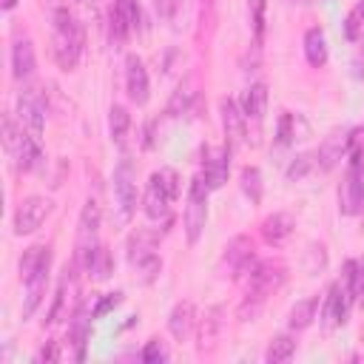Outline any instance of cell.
<instances>
[{
    "label": "cell",
    "instance_id": "obj_1",
    "mask_svg": "<svg viewBox=\"0 0 364 364\" xmlns=\"http://www.w3.org/2000/svg\"><path fill=\"white\" fill-rule=\"evenodd\" d=\"M54 20V37H51V51H54V60L63 71H74L80 57H82V46H85V31L82 26L74 20V14L60 6L54 9L51 14Z\"/></svg>",
    "mask_w": 364,
    "mask_h": 364
},
{
    "label": "cell",
    "instance_id": "obj_2",
    "mask_svg": "<svg viewBox=\"0 0 364 364\" xmlns=\"http://www.w3.org/2000/svg\"><path fill=\"white\" fill-rule=\"evenodd\" d=\"M208 193H210L208 179L202 173H196L191 179L188 208H185V236H188V245H196L202 230H205V222H208Z\"/></svg>",
    "mask_w": 364,
    "mask_h": 364
},
{
    "label": "cell",
    "instance_id": "obj_3",
    "mask_svg": "<svg viewBox=\"0 0 364 364\" xmlns=\"http://www.w3.org/2000/svg\"><path fill=\"white\" fill-rule=\"evenodd\" d=\"M222 273L236 279V282H245L250 276V270L256 267V256H253V242L250 236H233L228 245H225V253H222V262H219Z\"/></svg>",
    "mask_w": 364,
    "mask_h": 364
},
{
    "label": "cell",
    "instance_id": "obj_4",
    "mask_svg": "<svg viewBox=\"0 0 364 364\" xmlns=\"http://www.w3.org/2000/svg\"><path fill=\"white\" fill-rule=\"evenodd\" d=\"M284 264L279 262H256V267L250 270V276L242 282L245 284V293L247 296H256V299H267L273 290L282 287L284 282Z\"/></svg>",
    "mask_w": 364,
    "mask_h": 364
},
{
    "label": "cell",
    "instance_id": "obj_5",
    "mask_svg": "<svg viewBox=\"0 0 364 364\" xmlns=\"http://www.w3.org/2000/svg\"><path fill=\"white\" fill-rule=\"evenodd\" d=\"M51 208H54V202H51L48 196H26V199L17 205V210H14V233H17V236L34 233V230L48 219Z\"/></svg>",
    "mask_w": 364,
    "mask_h": 364
},
{
    "label": "cell",
    "instance_id": "obj_6",
    "mask_svg": "<svg viewBox=\"0 0 364 364\" xmlns=\"http://www.w3.org/2000/svg\"><path fill=\"white\" fill-rule=\"evenodd\" d=\"M364 208V168L361 162H350L341 185H338V210L344 216H355Z\"/></svg>",
    "mask_w": 364,
    "mask_h": 364
},
{
    "label": "cell",
    "instance_id": "obj_7",
    "mask_svg": "<svg viewBox=\"0 0 364 364\" xmlns=\"http://www.w3.org/2000/svg\"><path fill=\"white\" fill-rule=\"evenodd\" d=\"M114 196L122 219H131V213L136 210V165L131 159H119V165L114 168Z\"/></svg>",
    "mask_w": 364,
    "mask_h": 364
},
{
    "label": "cell",
    "instance_id": "obj_8",
    "mask_svg": "<svg viewBox=\"0 0 364 364\" xmlns=\"http://www.w3.org/2000/svg\"><path fill=\"white\" fill-rule=\"evenodd\" d=\"M108 28H111V43H125L136 28H139V3L136 0H114L108 11Z\"/></svg>",
    "mask_w": 364,
    "mask_h": 364
},
{
    "label": "cell",
    "instance_id": "obj_9",
    "mask_svg": "<svg viewBox=\"0 0 364 364\" xmlns=\"http://www.w3.org/2000/svg\"><path fill=\"white\" fill-rule=\"evenodd\" d=\"M17 119L20 125L31 134L40 136L43 134V122H46V100L37 88H23L17 94Z\"/></svg>",
    "mask_w": 364,
    "mask_h": 364
},
{
    "label": "cell",
    "instance_id": "obj_10",
    "mask_svg": "<svg viewBox=\"0 0 364 364\" xmlns=\"http://www.w3.org/2000/svg\"><path fill=\"white\" fill-rule=\"evenodd\" d=\"M222 327H225V307H219V304L208 307L205 316H202L199 324H196V350H199L202 355H210V353L219 347Z\"/></svg>",
    "mask_w": 364,
    "mask_h": 364
},
{
    "label": "cell",
    "instance_id": "obj_11",
    "mask_svg": "<svg viewBox=\"0 0 364 364\" xmlns=\"http://www.w3.org/2000/svg\"><path fill=\"white\" fill-rule=\"evenodd\" d=\"M97 233H100V205L94 199H88L82 205V213H80V225H77V259L82 262L100 242H97Z\"/></svg>",
    "mask_w": 364,
    "mask_h": 364
},
{
    "label": "cell",
    "instance_id": "obj_12",
    "mask_svg": "<svg viewBox=\"0 0 364 364\" xmlns=\"http://www.w3.org/2000/svg\"><path fill=\"white\" fill-rule=\"evenodd\" d=\"M219 114H222V128H225V145L233 151L245 142V125H247V117L245 111L239 108V102L233 97H222L219 100Z\"/></svg>",
    "mask_w": 364,
    "mask_h": 364
},
{
    "label": "cell",
    "instance_id": "obj_13",
    "mask_svg": "<svg viewBox=\"0 0 364 364\" xmlns=\"http://www.w3.org/2000/svg\"><path fill=\"white\" fill-rule=\"evenodd\" d=\"M125 91H128L131 102H136V105H145L148 97H151L148 71H145V65H142V60L136 54L125 57Z\"/></svg>",
    "mask_w": 364,
    "mask_h": 364
},
{
    "label": "cell",
    "instance_id": "obj_14",
    "mask_svg": "<svg viewBox=\"0 0 364 364\" xmlns=\"http://www.w3.org/2000/svg\"><path fill=\"white\" fill-rule=\"evenodd\" d=\"M347 136H350V131H341V128H336L324 136V142L316 151V165L321 171H333L341 162V156H347Z\"/></svg>",
    "mask_w": 364,
    "mask_h": 364
},
{
    "label": "cell",
    "instance_id": "obj_15",
    "mask_svg": "<svg viewBox=\"0 0 364 364\" xmlns=\"http://www.w3.org/2000/svg\"><path fill=\"white\" fill-rule=\"evenodd\" d=\"M228 168H230V148L228 145L219 148V151H208L205 148V171H202V176L208 179L210 191H216V188H222L228 182Z\"/></svg>",
    "mask_w": 364,
    "mask_h": 364
},
{
    "label": "cell",
    "instance_id": "obj_16",
    "mask_svg": "<svg viewBox=\"0 0 364 364\" xmlns=\"http://www.w3.org/2000/svg\"><path fill=\"white\" fill-rule=\"evenodd\" d=\"M293 228H296V219L293 213H284V210H276L270 213L264 222H262V239L267 245H284L290 236H293Z\"/></svg>",
    "mask_w": 364,
    "mask_h": 364
},
{
    "label": "cell",
    "instance_id": "obj_17",
    "mask_svg": "<svg viewBox=\"0 0 364 364\" xmlns=\"http://www.w3.org/2000/svg\"><path fill=\"white\" fill-rule=\"evenodd\" d=\"M48 267H51V262L48 264H43L37 273H31L23 284H26V299H23V318H31L34 316V310L40 307V301H43V296H46V284H48Z\"/></svg>",
    "mask_w": 364,
    "mask_h": 364
},
{
    "label": "cell",
    "instance_id": "obj_18",
    "mask_svg": "<svg viewBox=\"0 0 364 364\" xmlns=\"http://www.w3.org/2000/svg\"><path fill=\"white\" fill-rule=\"evenodd\" d=\"M196 327V310L191 301H176L171 316H168V330L176 341H185Z\"/></svg>",
    "mask_w": 364,
    "mask_h": 364
},
{
    "label": "cell",
    "instance_id": "obj_19",
    "mask_svg": "<svg viewBox=\"0 0 364 364\" xmlns=\"http://www.w3.org/2000/svg\"><path fill=\"white\" fill-rule=\"evenodd\" d=\"M171 202H173V199L159 188V182H156V179H151V182H148V188H145V199H142V210H145V216H148L151 222L168 219Z\"/></svg>",
    "mask_w": 364,
    "mask_h": 364
},
{
    "label": "cell",
    "instance_id": "obj_20",
    "mask_svg": "<svg viewBox=\"0 0 364 364\" xmlns=\"http://www.w3.org/2000/svg\"><path fill=\"white\" fill-rule=\"evenodd\" d=\"M11 74L17 80H28L34 74V46L28 37H17L11 46Z\"/></svg>",
    "mask_w": 364,
    "mask_h": 364
},
{
    "label": "cell",
    "instance_id": "obj_21",
    "mask_svg": "<svg viewBox=\"0 0 364 364\" xmlns=\"http://www.w3.org/2000/svg\"><path fill=\"white\" fill-rule=\"evenodd\" d=\"M196 94H199V91H196V80H193V77H185V80L173 88L165 114H168V117H182V114H188L191 105H193V100H196Z\"/></svg>",
    "mask_w": 364,
    "mask_h": 364
},
{
    "label": "cell",
    "instance_id": "obj_22",
    "mask_svg": "<svg viewBox=\"0 0 364 364\" xmlns=\"http://www.w3.org/2000/svg\"><path fill=\"white\" fill-rule=\"evenodd\" d=\"M242 111H245V117L253 119V122H262V119H264V111H267V85H264V82H253V85L245 91Z\"/></svg>",
    "mask_w": 364,
    "mask_h": 364
},
{
    "label": "cell",
    "instance_id": "obj_23",
    "mask_svg": "<svg viewBox=\"0 0 364 364\" xmlns=\"http://www.w3.org/2000/svg\"><path fill=\"white\" fill-rule=\"evenodd\" d=\"M17 156V168L20 171H37L43 165V148H40V136H31L28 131L23 134V142H20V151L14 154Z\"/></svg>",
    "mask_w": 364,
    "mask_h": 364
},
{
    "label": "cell",
    "instance_id": "obj_24",
    "mask_svg": "<svg viewBox=\"0 0 364 364\" xmlns=\"http://www.w3.org/2000/svg\"><path fill=\"white\" fill-rule=\"evenodd\" d=\"M304 57L313 68H321L327 63V40H324V31L318 26L304 31Z\"/></svg>",
    "mask_w": 364,
    "mask_h": 364
},
{
    "label": "cell",
    "instance_id": "obj_25",
    "mask_svg": "<svg viewBox=\"0 0 364 364\" xmlns=\"http://www.w3.org/2000/svg\"><path fill=\"white\" fill-rule=\"evenodd\" d=\"M156 242H159V233H154V230H148V228H136V230L131 233V239H128V259H131V264H134L136 259L154 253Z\"/></svg>",
    "mask_w": 364,
    "mask_h": 364
},
{
    "label": "cell",
    "instance_id": "obj_26",
    "mask_svg": "<svg viewBox=\"0 0 364 364\" xmlns=\"http://www.w3.org/2000/svg\"><path fill=\"white\" fill-rule=\"evenodd\" d=\"M82 267L94 276V279H108L111 273H114V259H111V253H108V247H102V245H97L85 259H82Z\"/></svg>",
    "mask_w": 364,
    "mask_h": 364
},
{
    "label": "cell",
    "instance_id": "obj_27",
    "mask_svg": "<svg viewBox=\"0 0 364 364\" xmlns=\"http://www.w3.org/2000/svg\"><path fill=\"white\" fill-rule=\"evenodd\" d=\"M51 262V247L48 245H31L23 256H20V279L26 282L31 273H37L43 264Z\"/></svg>",
    "mask_w": 364,
    "mask_h": 364
},
{
    "label": "cell",
    "instance_id": "obj_28",
    "mask_svg": "<svg viewBox=\"0 0 364 364\" xmlns=\"http://www.w3.org/2000/svg\"><path fill=\"white\" fill-rule=\"evenodd\" d=\"M310 131H307V122L299 117V114H282V119H279V142L282 145H290V142H299V139H304Z\"/></svg>",
    "mask_w": 364,
    "mask_h": 364
},
{
    "label": "cell",
    "instance_id": "obj_29",
    "mask_svg": "<svg viewBox=\"0 0 364 364\" xmlns=\"http://www.w3.org/2000/svg\"><path fill=\"white\" fill-rule=\"evenodd\" d=\"M316 307H318V296H310V299H301L290 307V316H287V324L290 330H304L313 324L316 318Z\"/></svg>",
    "mask_w": 364,
    "mask_h": 364
},
{
    "label": "cell",
    "instance_id": "obj_30",
    "mask_svg": "<svg viewBox=\"0 0 364 364\" xmlns=\"http://www.w3.org/2000/svg\"><path fill=\"white\" fill-rule=\"evenodd\" d=\"M108 128H111V139L117 145H122L125 142V134L131 128V114L122 105H111V111H108Z\"/></svg>",
    "mask_w": 364,
    "mask_h": 364
},
{
    "label": "cell",
    "instance_id": "obj_31",
    "mask_svg": "<svg viewBox=\"0 0 364 364\" xmlns=\"http://www.w3.org/2000/svg\"><path fill=\"white\" fill-rule=\"evenodd\" d=\"M293 353H296V341H293L290 336H276V338L270 341L264 358H267V364H282V361L293 358Z\"/></svg>",
    "mask_w": 364,
    "mask_h": 364
},
{
    "label": "cell",
    "instance_id": "obj_32",
    "mask_svg": "<svg viewBox=\"0 0 364 364\" xmlns=\"http://www.w3.org/2000/svg\"><path fill=\"white\" fill-rule=\"evenodd\" d=\"M239 182H242V191H245V196L256 205V202H262V173H259V168H253V165H247V168H242V173H239Z\"/></svg>",
    "mask_w": 364,
    "mask_h": 364
},
{
    "label": "cell",
    "instance_id": "obj_33",
    "mask_svg": "<svg viewBox=\"0 0 364 364\" xmlns=\"http://www.w3.org/2000/svg\"><path fill=\"white\" fill-rule=\"evenodd\" d=\"M23 134H26V128H23V125H17L11 114H6V117H3V145H6V151H9V154H17V151H20Z\"/></svg>",
    "mask_w": 364,
    "mask_h": 364
},
{
    "label": "cell",
    "instance_id": "obj_34",
    "mask_svg": "<svg viewBox=\"0 0 364 364\" xmlns=\"http://www.w3.org/2000/svg\"><path fill=\"white\" fill-rule=\"evenodd\" d=\"M134 267H136V279H139L142 284H151V282L159 276V270H162V259H159L156 253H148V256L136 259Z\"/></svg>",
    "mask_w": 364,
    "mask_h": 364
},
{
    "label": "cell",
    "instance_id": "obj_35",
    "mask_svg": "<svg viewBox=\"0 0 364 364\" xmlns=\"http://www.w3.org/2000/svg\"><path fill=\"white\" fill-rule=\"evenodd\" d=\"M71 287V270L65 267V273H63V279H60V287H57V296H54V304H51V313H48V318H46V324H57L60 318H63V313H65V290Z\"/></svg>",
    "mask_w": 364,
    "mask_h": 364
},
{
    "label": "cell",
    "instance_id": "obj_36",
    "mask_svg": "<svg viewBox=\"0 0 364 364\" xmlns=\"http://www.w3.org/2000/svg\"><path fill=\"white\" fill-rule=\"evenodd\" d=\"M344 37H347L350 43L364 40V3H358V6L347 14V20H344Z\"/></svg>",
    "mask_w": 364,
    "mask_h": 364
},
{
    "label": "cell",
    "instance_id": "obj_37",
    "mask_svg": "<svg viewBox=\"0 0 364 364\" xmlns=\"http://www.w3.org/2000/svg\"><path fill=\"white\" fill-rule=\"evenodd\" d=\"M313 168H316V154H299V156L287 165V179H290V182H299V179H304Z\"/></svg>",
    "mask_w": 364,
    "mask_h": 364
},
{
    "label": "cell",
    "instance_id": "obj_38",
    "mask_svg": "<svg viewBox=\"0 0 364 364\" xmlns=\"http://www.w3.org/2000/svg\"><path fill=\"white\" fill-rule=\"evenodd\" d=\"M151 179H156V182H159V188H162L171 199H176V196H179V173H176L173 168H159V171H154V173H151Z\"/></svg>",
    "mask_w": 364,
    "mask_h": 364
},
{
    "label": "cell",
    "instance_id": "obj_39",
    "mask_svg": "<svg viewBox=\"0 0 364 364\" xmlns=\"http://www.w3.org/2000/svg\"><path fill=\"white\" fill-rule=\"evenodd\" d=\"M264 9H267V0H247V11H250V26H253L256 43H262V37H264Z\"/></svg>",
    "mask_w": 364,
    "mask_h": 364
},
{
    "label": "cell",
    "instance_id": "obj_40",
    "mask_svg": "<svg viewBox=\"0 0 364 364\" xmlns=\"http://www.w3.org/2000/svg\"><path fill=\"white\" fill-rule=\"evenodd\" d=\"M324 264H327V250H324V245H310L307 247V253H304V270L307 273H318V270H324Z\"/></svg>",
    "mask_w": 364,
    "mask_h": 364
},
{
    "label": "cell",
    "instance_id": "obj_41",
    "mask_svg": "<svg viewBox=\"0 0 364 364\" xmlns=\"http://www.w3.org/2000/svg\"><path fill=\"white\" fill-rule=\"evenodd\" d=\"M262 307H264V299H256V296H247V293H245V301L239 304L236 318H239V321H256L259 313H262Z\"/></svg>",
    "mask_w": 364,
    "mask_h": 364
},
{
    "label": "cell",
    "instance_id": "obj_42",
    "mask_svg": "<svg viewBox=\"0 0 364 364\" xmlns=\"http://www.w3.org/2000/svg\"><path fill=\"white\" fill-rule=\"evenodd\" d=\"M142 361H148V364H156V361H168V347H165V341L162 338H151L145 347H142Z\"/></svg>",
    "mask_w": 364,
    "mask_h": 364
},
{
    "label": "cell",
    "instance_id": "obj_43",
    "mask_svg": "<svg viewBox=\"0 0 364 364\" xmlns=\"http://www.w3.org/2000/svg\"><path fill=\"white\" fill-rule=\"evenodd\" d=\"M353 296H355V301L364 304V259L353 264Z\"/></svg>",
    "mask_w": 364,
    "mask_h": 364
},
{
    "label": "cell",
    "instance_id": "obj_44",
    "mask_svg": "<svg viewBox=\"0 0 364 364\" xmlns=\"http://www.w3.org/2000/svg\"><path fill=\"white\" fill-rule=\"evenodd\" d=\"M119 301H122V293H108V296H105V299H102V301H100V304L91 310V316H94V318H102L108 310L119 307Z\"/></svg>",
    "mask_w": 364,
    "mask_h": 364
},
{
    "label": "cell",
    "instance_id": "obj_45",
    "mask_svg": "<svg viewBox=\"0 0 364 364\" xmlns=\"http://www.w3.org/2000/svg\"><path fill=\"white\" fill-rule=\"evenodd\" d=\"M179 6H182V0H154V9H156V14L162 20H173Z\"/></svg>",
    "mask_w": 364,
    "mask_h": 364
},
{
    "label": "cell",
    "instance_id": "obj_46",
    "mask_svg": "<svg viewBox=\"0 0 364 364\" xmlns=\"http://www.w3.org/2000/svg\"><path fill=\"white\" fill-rule=\"evenodd\" d=\"M57 358H60V344H57V341H48V344L37 353V361H48V364H51V361H57Z\"/></svg>",
    "mask_w": 364,
    "mask_h": 364
},
{
    "label": "cell",
    "instance_id": "obj_47",
    "mask_svg": "<svg viewBox=\"0 0 364 364\" xmlns=\"http://www.w3.org/2000/svg\"><path fill=\"white\" fill-rule=\"evenodd\" d=\"M0 6L9 11V9H14V6H17V0H0Z\"/></svg>",
    "mask_w": 364,
    "mask_h": 364
},
{
    "label": "cell",
    "instance_id": "obj_48",
    "mask_svg": "<svg viewBox=\"0 0 364 364\" xmlns=\"http://www.w3.org/2000/svg\"><path fill=\"white\" fill-rule=\"evenodd\" d=\"M301 3H310V0H301Z\"/></svg>",
    "mask_w": 364,
    "mask_h": 364
},
{
    "label": "cell",
    "instance_id": "obj_49",
    "mask_svg": "<svg viewBox=\"0 0 364 364\" xmlns=\"http://www.w3.org/2000/svg\"><path fill=\"white\" fill-rule=\"evenodd\" d=\"M80 3H85V0H80Z\"/></svg>",
    "mask_w": 364,
    "mask_h": 364
},
{
    "label": "cell",
    "instance_id": "obj_50",
    "mask_svg": "<svg viewBox=\"0 0 364 364\" xmlns=\"http://www.w3.org/2000/svg\"><path fill=\"white\" fill-rule=\"evenodd\" d=\"M361 3H364V0H361Z\"/></svg>",
    "mask_w": 364,
    "mask_h": 364
}]
</instances>
